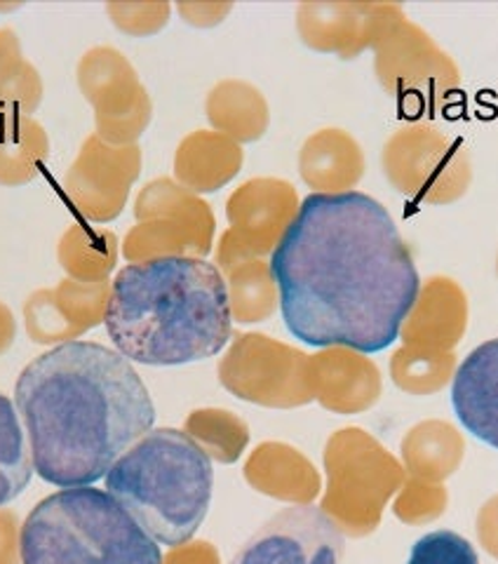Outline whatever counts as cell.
<instances>
[{
    "label": "cell",
    "mask_w": 498,
    "mask_h": 564,
    "mask_svg": "<svg viewBox=\"0 0 498 564\" xmlns=\"http://www.w3.org/2000/svg\"><path fill=\"white\" fill-rule=\"evenodd\" d=\"M22 564H163V553L109 491L71 487L31 508Z\"/></svg>",
    "instance_id": "cell-5"
},
{
    "label": "cell",
    "mask_w": 498,
    "mask_h": 564,
    "mask_svg": "<svg viewBox=\"0 0 498 564\" xmlns=\"http://www.w3.org/2000/svg\"><path fill=\"white\" fill-rule=\"evenodd\" d=\"M76 80L95 111L97 137L111 147H132L153 118L151 95L120 50L97 45L78 62Z\"/></svg>",
    "instance_id": "cell-11"
},
{
    "label": "cell",
    "mask_w": 498,
    "mask_h": 564,
    "mask_svg": "<svg viewBox=\"0 0 498 564\" xmlns=\"http://www.w3.org/2000/svg\"><path fill=\"white\" fill-rule=\"evenodd\" d=\"M456 360L452 352H435V350H400L393 360V375L400 388H407L412 393H433L454 379Z\"/></svg>",
    "instance_id": "cell-31"
},
{
    "label": "cell",
    "mask_w": 498,
    "mask_h": 564,
    "mask_svg": "<svg viewBox=\"0 0 498 564\" xmlns=\"http://www.w3.org/2000/svg\"><path fill=\"white\" fill-rule=\"evenodd\" d=\"M402 14L396 3H301L296 31L301 43L315 52L355 59Z\"/></svg>",
    "instance_id": "cell-15"
},
{
    "label": "cell",
    "mask_w": 498,
    "mask_h": 564,
    "mask_svg": "<svg viewBox=\"0 0 498 564\" xmlns=\"http://www.w3.org/2000/svg\"><path fill=\"white\" fill-rule=\"evenodd\" d=\"M50 158V137L35 118H0V186L33 182Z\"/></svg>",
    "instance_id": "cell-25"
},
{
    "label": "cell",
    "mask_w": 498,
    "mask_h": 564,
    "mask_svg": "<svg viewBox=\"0 0 498 564\" xmlns=\"http://www.w3.org/2000/svg\"><path fill=\"white\" fill-rule=\"evenodd\" d=\"M407 564H479L475 545L450 529L423 534L409 553Z\"/></svg>",
    "instance_id": "cell-32"
},
{
    "label": "cell",
    "mask_w": 498,
    "mask_h": 564,
    "mask_svg": "<svg viewBox=\"0 0 498 564\" xmlns=\"http://www.w3.org/2000/svg\"><path fill=\"white\" fill-rule=\"evenodd\" d=\"M14 339H17L14 313L10 311L8 304L0 302V356H6V352L12 348Z\"/></svg>",
    "instance_id": "cell-38"
},
{
    "label": "cell",
    "mask_w": 498,
    "mask_h": 564,
    "mask_svg": "<svg viewBox=\"0 0 498 564\" xmlns=\"http://www.w3.org/2000/svg\"><path fill=\"white\" fill-rule=\"evenodd\" d=\"M230 10H234L230 3H180L176 6V12L182 14V20L198 29L221 24L230 14Z\"/></svg>",
    "instance_id": "cell-35"
},
{
    "label": "cell",
    "mask_w": 498,
    "mask_h": 564,
    "mask_svg": "<svg viewBox=\"0 0 498 564\" xmlns=\"http://www.w3.org/2000/svg\"><path fill=\"white\" fill-rule=\"evenodd\" d=\"M245 163L242 147L215 130L186 134L174 153V182L195 196L215 193L240 174Z\"/></svg>",
    "instance_id": "cell-21"
},
{
    "label": "cell",
    "mask_w": 498,
    "mask_h": 564,
    "mask_svg": "<svg viewBox=\"0 0 498 564\" xmlns=\"http://www.w3.org/2000/svg\"><path fill=\"white\" fill-rule=\"evenodd\" d=\"M477 536H479V543L485 545V551L498 557V494L479 508Z\"/></svg>",
    "instance_id": "cell-37"
},
{
    "label": "cell",
    "mask_w": 498,
    "mask_h": 564,
    "mask_svg": "<svg viewBox=\"0 0 498 564\" xmlns=\"http://www.w3.org/2000/svg\"><path fill=\"white\" fill-rule=\"evenodd\" d=\"M120 257L118 236L85 221L71 224L59 238L57 259L64 273L78 282H106Z\"/></svg>",
    "instance_id": "cell-24"
},
{
    "label": "cell",
    "mask_w": 498,
    "mask_h": 564,
    "mask_svg": "<svg viewBox=\"0 0 498 564\" xmlns=\"http://www.w3.org/2000/svg\"><path fill=\"white\" fill-rule=\"evenodd\" d=\"M496 275H498V254H496Z\"/></svg>",
    "instance_id": "cell-40"
},
{
    "label": "cell",
    "mask_w": 498,
    "mask_h": 564,
    "mask_svg": "<svg viewBox=\"0 0 498 564\" xmlns=\"http://www.w3.org/2000/svg\"><path fill=\"white\" fill-rule=\"evenodd\" d=\"M230 315L236 323H263L280 306V294L271 271V261L252 259L224 273Z\"/></svg>",
    "instance_id": "cell-27"
},
{
    "label": "cell",
    "mask_w": 498,
    "mask_h": 564,
    "mask_svg": "<svg viewBox=\"0 0 498 564\" xmlns=\"http://www.w3.org/2000/svg\"><path fill=\"white\" fill-rule=\"evenodd\" d=\"M111 282L62 280L57 288L35 290L24 302L29 339L41 346H62L80 339L104 323Z\"/></svg>",
    "instance_id": "cell-16"
},
{
    "label": "cell",
    "mask_w": 498,
    "mask_h": 564,
    "mask_svg": "<svg viewBox=\"0 0 498 564\" xmlns=\"http://www.w3.org/2000/svg\"><path fill=\"white\" fill-rule=\"evenodd\" d=\"M14 404L47 485L93 487L137 440L155 408L128 358L95 341H71L33 358L14 383Z\"/></svg>",
    "instance_id": "cell-2"
},
{
    "label": "cell",
    "mask_w": 498,
    "mask_h": 564,
    "mask_svg": "<svg viewBox=\"0 0 498 564\" xmlns=\"http://www.w3.org/2000/svg\"><path fill=\"white\" fill-rule=\"evenodd\" d=\"M371 50L379 85L402 109L435 111L461 90V68L454 57L407 14L390 24Z\"/></svg>",
    "instance_id": "cell-9"
},
{
    "label": "cell",
    "mask_w": 498,
    "mask_h": 564,
    "mask_svg": "<svg viewBox=\"0 0 498 564\" xmlns=\"http://www.w3.org/2000/svg\"><path fill=\"white\" fill-rule=\"evenodd\" d=\"M22 55V43H20V35H17L12 29H0V64L12 59V57H20Z\"/></svg>",
    "instance_id": "cell-39"
},
{
    "label": "cell",
    "mask_w": 498,
    "mask_h": 564,
    "mask_svg": "<svg viewBox=\"0 0 498 564\" xmlns=\"http://www.w3.org/2000/svg\"><path fill=\"white\" fill-rule=\"evenodd\" d=\"M184 433L209 458L219 464H234L249 443V429L242 419L226 410H195L186 419Z\"/></svg>",
    "instance_id": "cell-29"
},
{
    "label": "cell",
    "mask_w": 498,
    "mask_h": 564,
    "mask_svg": "<svg viewBox=\"0 0 498 564\" xmlns=\"http://www.w3.org/2000/svg\"><path fill=\"white\" fill-rule=\"evenodd\" d=\"M104 327L130 362L215 358L234 332L226 280L215 263L195 257L128 263L111 282Z\"/></svg>",
    "instance_id": "cell-3"
},
{
    "label": "cell",
    "mask_w": 498,
    "mask_h": 564,
    "mask_svg": "<svg viewBox=\"0 0 498 564\" xmlns=\"http://www.w3.org/2000/svg\"><path fill=\"white\" fill-rule=\"evenodd\" d=\"M407 466L412 468L419 478L440 482L458 468L464 462V437L458 431L444 421L421 423L409 433L407 443L402 445Z\"/></svg>",
    "instance_id": "cell-26"
},
{
    "label": "cell",
    "mask_w": 498,
    "mask_h": 564,
    "mask_svg": "<svg viewBox=\"0 0 498 564\" xmlns=\"http://www.w3.org/2000/svg\"><path fill=\"white\" fill-rule=\"evenodd\" d=\"M141 174V149L111 147L97 134L85 137L83 147L64 174V196L78 217L109 224L122 215L130 191Z\"/></svg>",
    "instance_id": "cell-13"
},
{
    "label": "cell",
    "mask_w": 498,
    "mask_h": 564,
    "mask_svg": "<svg viewBox=\"0 0 498 564\" xmlns=\"http://www.w3.org/2000/svg\"><path fill=\"white\" fill-rule=\"evenodd\" d=\"M33 456L14 400L0 393V508L12 503L33 478Z\"/></svg>",
    "instance_id": "cell-28"
},
{
    "label": "cell",
    "mask_w": 498,
    "mask_h": 564,
    "mask_svg": "<svg viewBox=\"0 0 498 564\" xmlns=\"http://www.w3.org/2000/svg\"><path fill=\"white\" fill-rule=\"evenodd\" d=\"M468 325V296L454 278L433 275L421 282L416 302L402 325L409 341L423 350L450 352Z\"/></svg>",
    "instance_id": "cell-19"
},
{
    "label": "cell",
    "mask_w": 498,
    "mask_h": 564,
    "mask_svg": "<svg viewBox=\"0 0 498 564\" xmlns=\"http://www.w3.org/2000/svg\"><path fill=\"white\" fill-rule=\"evenodd\" d=\"M134 219L120 245L130 263L170 257L205 259L215 247V212L170 176H160L139 191Z\"/></svg>",
    "instance_id": "cell-8"
},
{
    "label": "cell",
    "mask_w": 498,
    "mask_h": 564,
    "mask_svg": "<svg viewBox=\"0 0 498 564\" xmlns=\"http://www.w3.org/2000/svg\"><path fill=\"white\" fill-rule=\"evenodd\" d=\"M282 321L315 348L379 352L412 311L421 275L390 212L367 193H311L271 254Z\"/></svg>",
    "instance_id": "cell-1"
},
{
    "label": "cell",
    "mask_w": 498,
    "mask_h": 564,
    "mask_svg": "<svg viewBox=\"0 0 498 564\" xmlns=\"http://www.w3.org/2000/svg\"><path fill=\"white\" fill-rule=\"evenodd\" d=\"M219 381L240 400L292 410L313 398L311 358L266 334H240L219 362Z\"/></svg>",
    "instance_id": "cell-10"
},
{
    "label": "cell",
    "mask_w": 498,
    "mask_h": 564,
    "mask_svg": "<svg viewBox=\"0 0 498 564\" xmlns=\"http://www.w3.org/2000/svg\"><path fill=\"white\" fill-rule=\"evenodd\" d=\"M344 532L315 506H290L266 520L228 564H344Z\"/></svg>",
    "instance_id": "cell-14"
},
{
    "label": "cell",
    "mask_w": 498,
    "mask_h": 564,
    "mask_svg": "<svg viewBox=\"0 0 498 564\" xmlns=\"http://www.w3.org/2000/svg\"><path fill=\"white\" fill-rule=\"evenodd\" d=\"M170 3H109L106 14L113 22V26L128 35H153L160 29H165L170 22Z\"/></svg>",
    "instance_id": "cell-33"
},
{
    "label": "cell",
    "mask_w": 498,
    "mask_h": 564,
    "mask_svg": "<svg viewBox=\"0 0 498 564\" xmlns=\"http://www.w3.org/2000/svg\"><path fill=\"white\" fill-rule=\"evenodd\" d=\"M299 207L296 188L278 176H255L230 193L226 200L228 228L217 242L215 261L221 275L238 263L273 254Z\"/></svg>",
    "instance_id": "cell-12"
},
{
    "label": "cell",
    "mask_w": 498,
    "mask_h": 564,
    "mask_svg": "<svg viewBox=\"0 0 498 564\" xmlns=\"http://www.w3.org/2000/svg\"><path fill=\"white\" fill-rule=\"evenodd\" d=\"M313 398L336 414H355L371 408L379 398V372L362 352L350 348H325L311 358Z\"/></svg>",
    "instance_id": "cell-18"
},
{
    "label": "cell",
    "mask_w": 498,
    "mask_h": 564,
    "mask_svg": "<svg viewBox=\"0 0 498 564\" xmlns=\"http://www.w3.org/2000/svg\"><path fill=\"white\" fill-rule=\"evenodd\" d=\"M245 480L257 491L294 506H308L320 491V475L308 458L284 443H263L245 464Z\"/></svg>",
    "instance_id": "cell-22"
},
{
    "label": "cell",
    "mask_w": 498,
    "mask_h": 564,
    "mask_svg": "<svg viewBox=\"0 0 498 564\" xmlns=\"http://www.w3.org/2000/svg\"><path fill=\"white\" fill-rule=\"evenodd\" d=\"M45 95V85L24 55L0 64V118H33Z\"/></svg>",
    "instance_id": "cell-30"
},
{
    "label": "cell",
    "mask_w": 498,
    "mask_h": 564,
    "mask_svg": "<svg viewBox=\"0 0 498 564\" xmlns=\"http://www.w3.org/2000/svg\"><path fill=\"white\" fill-rule=\"evenodd\" d=\"M327 491L320 510L344 534L371 532L381 508L402 482V470L377 440L360 429H344L325 447Z\"/></svg>",
    "instance_id": "cell-6"
},
{
    "label": "cell",
    "mask_w": 498,
    "mask_h": 564,
    "mask_svg": "<svg viewBox=\"0 0 498 564\" xmlns=\"http://www.w3.org/2000/svg\"><path fill=\"white\" fill-rule=\"evenodd\" d=\"M365 170L358 139L339 128L313 132L299 151V174L315 193H348L360 184Z\"/></svg>",
    "instance_id": "cell-20"
},
{
    "label": "cell",
    "mask_w": 498,
    "mask_h": 564,
    "mask_svg": "<svg viewBox=\"0 0 498 564\" xmlns=\"http://www.w3.org/2000/svg\"><path fill=\"white\" fill-rule=\"evenodd\" d=\"M106 491L160 545L188 543L207 518L212 458L176 429H153L106 473Z\"/></svg>",
    "instance_id": "cell-4"
},
{
    "label": "cell",
    "mask_w": 498,
    "mask_h": 564,
    "mask_svg": "<svg viewBox=\"0 0 498 564\" xmlns=\"http://www.w3.org/2000/svg\"><path fill=\"white\" fill-rule=\"evenodd\" d=\"M388 184L419 205H454L473 184V161L458 139L431 122H407L381 153Z\"/></svg>",
    "instance_id": "cell-7"
},
{
    "label": "cell",
    "mask_w": 498,
    "mask_h": 564,
    "mask_svg": "<svg viewBox=\"0 0 498 564\" xmlns=\"http://www.w3.org/2000/svg\"><path fill=\"white\" fill-rule=\"evenodd\" d=\"M205 113L215 132L236 144L259 141L271 126V109L259 87L247 80L226 78L212 87L205 99Z\"/></svg>",
    "instance_id": "cell-23"
},
{
    "label": "cell",
    "mask_w": 498,
    "mask_h": 564,
    "mask_svg": "<svg viewBox=\"0 0 498 564\" xmlns=\"http://www.w3.org/2000/svg\"><path fill=\"white\" fill-rule=\"evenodd\" d=\"M163 564H219V553L209 543H182L163 557Z\"/></svg>",
    "instance_id": "cell-36"
},
{
    "label": "cell",
    "mask_w": 498,
    "mask_h": 564,
    "mask_svg": "<svg viewBox=\"0 0 498 564\" xmlns=\"http://www.w3.org/2000/svg\"><path fill=\"white\" fill-rule=\"evenodd\" d=\"M0 564H22V522L10 508H0Z\"/></svg>",
    "instance_id": "cell-34"
},
{
    "label": "cell",
    "mask_w": 498,
    "mask_h": 564,
    "mask_svg": "<svg viewBox=\"0 0 498 564\" xmlns=\"http://www.w3.org/2000/svg\"><path fill=\"white\" fill-rule=\"evenodd\" d=\"M452 408L461 426L498 449V339L475 346L456 367Z\"/></svg>",
    "instance_id": "cell-17"
}]
</instances>
